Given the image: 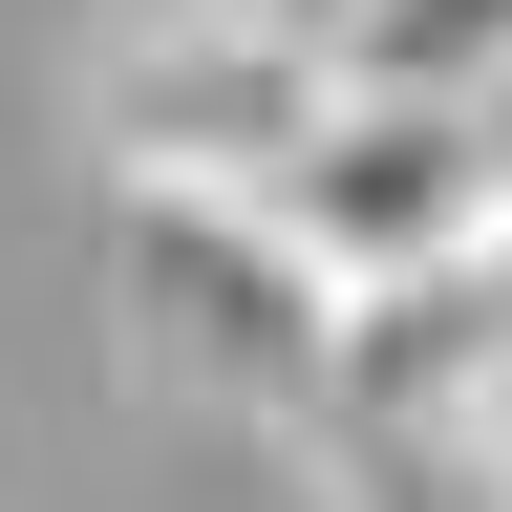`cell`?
<instances>
[{
  "instance_id": "277c9868",
  "label": "cell",
  "mask_w": 512,
  "mask_h": 512,
  "mask_svg": "<svg viewBox=\"0 0 512 512\" xmlns=\"http://www.w3.org/2000/svg\"><path fill=\"white\" fill-rule=\"evenodd\" d=\"M342 86H512V0H342Z\"/></svg>"
},
{
  "instance_id": "5b68a950",
  "label": "cell",
  "mask_w": 512,
  "mask_h": 512,
  "mask_svg": "<svg viewBox=\"0 0 512 512\" xmlns=\"http://www.w3.org/2000/svg\"><path fill=\"white\" fill-rule=\"evenodd\" d=\"M491 491H512V406H491Z\"/></svg>"
},
{
  "instance_id": "6da1fadb",
  "label": "cell",
  "mask_w": 512,
  "mask_h": 512,
  "mask_svg": "<svg viewBox=\"0 0 512 512\" xmlns=\"http://www.w3.org/2000/svg\"><path fill=\"white\" fill-rule=\"evenodd\" d=\"M320 107H342V22L299 0H107L86 43L107 192H278Z\"/></svg>"
},
{
  "instance_id": "3957f363",
  "label": "cell",
  "mask_w": 512,
  "mask_h": 512,
  "mask_svg": "<svg viewBox=\"0 0 512 512\" xmlns=\"http://www.w3.org/2000/svg\"><path fill=\"white\" fill-rule=\"evenodd\" d=\"M107 320L128 363L214 384V406H342V299L256 192H128L107 214Z\"/></svg>"
},
{
  "instance_id": "7a4b0ae2",
  "label": "cell",
  "mask_w": 512,
  "mask_h": 512,
  "mask_svg": "<svg viewBox=\"0 0 512 512\" xmlns=\"http://www.w3.org/2000/svg\"><path fill=\"white\" fill-rule=\"evenodd\" d=\"M256 214L320 256V299H342V320L470 278V256L512 235V86H342Z\"/></svg>"
}]
</instances>
